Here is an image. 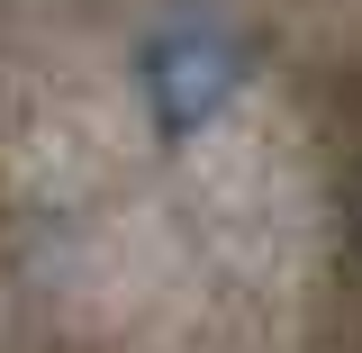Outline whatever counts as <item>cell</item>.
Listing matches in <instances>:
<instances>
[{
	"label": "cell",
	"instance_id": "obj_1",
	"mask_svg": "<svg viewBox=\"0 0 362 353\" xmlns=\"http://www.w3.org/2000/svg\"><path fill=\"white\" fill-rule=\"evenodd\" d=\"M136 82H145V109L163 136H199L245 82V45L226 28H163L136 54Z\"/></svg>",
	"mask_w": 362,
	"mask_h": 353
},
{
	"label": "cell",
	"instance_id": "obj_2",
	"mask_svg": "<svg viewBox=\"0 0 362 353\" xmlns=\"http://www.w3.org/2000/svg\"><path fill=\"white\" fill-rule=\"evenodd\" d=\"M354 254H362V173H354Z\"/></svg>",
	"mask_w": 362,
	"mask_h": 353
}]
</instances>
